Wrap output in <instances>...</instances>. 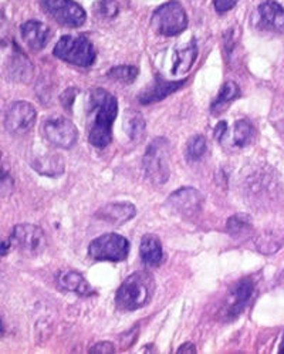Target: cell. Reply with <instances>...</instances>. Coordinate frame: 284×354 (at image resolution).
<instances>
[{
    "instance_id": "cell-1",
    "label": "cell",
    "mask_w": 284,
    "mask_h": 354,
    "mask_svg": "<svg viewBox=\"0 0 284 354\" xmlns=\"http://www.w3.org/2000/svg\"><path fill=\"white\" fill-rule=\"evenodd\" d=\"M91 127H90V142L104 148L111 142L112 124L118 114L117 99L108 91L97 88L91 92Z\"/></svg>"
},
{
    "instance_id": "cell-2",
    "label": "cell",
    "mask_w": 284,
    "mask_h": 354,
    "mask_svg": "<svg viewBox=\"0 0 284 354\" xmlns=\"http://www.w3.org/2000/svg\"><path fill=\"white\" fill-rule=\"evenodd\" d=\"M154 288V279L146 272H137L128 276L116 294L118 309L132 312L144 307L153 297Z\"/></svg>"
},
{
    "instance_id": "cell-3",
    "label": "cell",
    "mask_w": 284,
    "mask_h": 354,
    "mask_svg": "<svg viewBox=\"0 0 284 354\" xmlns=\"http://www.w3.org/2000/svg\"><path fill=\"white\" fill-rule=\"evenodd\" d=\"M170 150L166 138L158 137L149 144L142 158V166L146 178L155 184L164 185L169 179Z\"/></svg>"
},
{
    "instance_id": "cell-4",
    "label": "cell",
    "mask_w": 284,
    "mask_h": 354,
    "mask_svg": "<svg viewBox=\"0 0 284 354\" xmlns=\"http://www.w3.org/2000/svg\"><path fill=\"white\" fill-rule=\"evenodd\" d=\"M53 53L60 60L80 67H90L97 58L96 49L84 36H63Z\"/></svg>"
},
{
    "instance_id": "cell-5",
    "label": "cell",
    "mask_w": 284,
    "mask_h": 354,
    "mask_svg": "<svg viewBox=\"0 0 284 354\" xmlns=\"http://www.w3.org/2000/svg\"><path fill=\"white\" fill-rule=\"evenodd\" d=\"M151 23L157 33L172 37L181 34L188 27V16L179 2L170 0L154 12Z\"/></svg>"
},
{
    "instance_id": "cell-6",
    "label": "cell",
    "mask_w": 284,
    "mask_h": 354,
    "mask_svg": "<svg viewBox=\"0 0 284 354\" xmlns=\"http://www.w3.org/2000/svg\"><path fill=\"white\" fill-rule=\"evenodd\" d=\"M129 253V242L117 233H105L94 239L88 246V255L96 260L120 262Z\"/></svg>"
},
{
    "instance_id": "cell-7",
    "label": "cell",
    "mask_w": 284,
    "mask_h": 354,
    "mask_svg": "<svg viewBox=\"0 0 284 354\" xmlns=\"http://www.w3.org/2000/svg\"><path fill=\"white\" fill-rule=\"evenodd\" d=\"M44 12L57 23L67 27H80L86 23V12L73 0H40Z\"/></svg>"
},
{
    "instance_id": "cell-8",
    "label": "cell",
    "mask_w": 284,
    "mask_h": 354,
    "mask_svg": "<svg viewBox=\"0 0 284 354\" xmlns=\"http://www.w3.org/2000/svg\"><path fill=\"white\" fill-rule=\"evenodd\" d=\"M12 244L26 256L40 255L46 248V236L42 228L31 223H21L13 228Z\"/></svg>"
},
{
    "instance_id": "cell-9",
    "label": "cell",
    "mask_w": 284,
    "mask_h": 354,
    "mask_svg": "<svg viewBox=\"0 0 284 354\" xmlns=\"http://www.w3.org/2000/svg\"><path fill=\"white\" fill-rule=\"evenodd\" d=\"M255 285L250 279H242L227 294L220 310V319L224 322H232L240 316L252 299Z\"/></svg>"
},
{
    "instance_id": "cell-10",
    "label": "cell",
    "mask_w": 284,
    "mask_h": 354,
    "mask_svg": "<svg viewBox=\"0 0 284 354\" xmlns=\"http://www.w3.org/2000/svg\"><path fill=\"white\" fill-rule=\"evenodd\" d=\"M43 134L46 140L57 148H71L79 138L77 127L64 117H53L43 124Z\"/></svg>"
},
{
    "instance_id": "cell-11",
    "label": "cell",
    "mask_w": 284,
    "mask_h": 354,
    "mask_svg": "<svg viewBox=\"0 0 284 354\" xmlns=\"http://www.w3.org/2000/svg\"><path fill=\"white\" fill-rule=\"evenodd\" d=\"M36 110L30 103H13L5 117V127L13 136H23L36 124Z\"/></svg>"
},
{
    "instance_id": "cell-12",
    "label": "cell",
    "mask_w": 284,
    "mask_h": 354,
    "mask_svg": "<svg viewBox=\"0 0 284 354\" xmlns=\"http://www.w3.org/2000/svg\"><path fill=\"white\" fill-rule=\"evenodd\" d=\"M168 207L183 218H194L202 210L203 195L192 186H183L169 195Z\"/></svg>"
},
{
    "instance_id": "cell-13",
    "label": "cell",
    "mask_w": 284,
    "mask_h": 354,
    "mask_svg": "<svg viewBox=\"0 0 284 354\" xmlns=\"http://www.w3.org/2000/svg\"><path fill=\"white\" fill-rule=\"evenodd\" d=\"M22 39L30 47L31 50H43L47 43L50 42L51 37V30L47 25L37 22V21H30L22 25L21 27Z\"/></svg>"
},
{
    "instance_id": "cell-14",
    "label": "cell",
    "mask_w": 284,
    "mask_h": 354,
    "mask_svg": "<svg viewBox=\"0 0 284 354\" xmlns=\"http://www.w3.org/2000/svg\"><path fill=\"white\" fill-rule=\"evenodd\" d=\"M137 210L132 203L118 202V203H108L105 207L100 208L96 216L104 222L111 223V225H122L135 216Z\"/></svg>"
},
{
    "instance_id": "cell-15",
    "label": "cell",
    "mask_w": 284,
    "mask_h": 354,
    "mask_svg": "<svg viewBox=\"0 0 284 354\" xmlns=\"http://www.w3.org/2000/svg\"><path fill=\"white\" fill-rule=\"evenodd\" d=\"M183 84H185V80L168 81V80H164L161 76H157L154 84L148 87L144 92H141L140 103L146 105V104H153V103L161 101L165 97L172 94V92H175L177 90H179Z\"/></svg>"
},
{
    "instance_id": "cell-16",
    "label": "cell",
    "mask_w": 284,
    "mask_h": 354,
    "mask_svg": "<svg viewBox=\"0 0 284 354\" xmlns=\"http://www.w3.org/2000/svg\"><path fill=\"white\" fill-rule=\"evenodd\" d=\"M259 17H260V25L272 31L284 33V9L269 0V2H264L259 6Z\"/></svg>"
},
{
    "instance_id": "cell-17",
    "label": "cell",
    "mask_w": 284,
    "mask_h": 354,
    "mask_svg": "<svg viewBox=\"0 0 284 354\" xmlns=\"http://www.w3.org/2000/svg\"><path fill=\"white\" fill-rule=\"evenodd\" d=\"M31 168L46 177H60L64 173V160L53 153L36 155L30 161Z\"/></svg>"
},
{
    "instance_id": "cell-18",
    "label": "cell",
    "mask_w": 284,
    "mask_h": 354,
    "mask_svg": "<svg viewBox=\"0 0 284 354\" xmlns=\"http://www.w3.org/2000/svg\"><path fill=\"white\" fill-rule=\"evenodd\" d=\"M31 74H33V66L30 60L17 49L8 63V76L14 81L26 83L31 79Z\"/></svg>"
},
{
    "instance_id": "cell-19",
    "label": "cell",
    "mask_w": 284,
    "mask_h": 354,
    "mask_svg": "<svg viewBox=\"0 0 284 354\" xmlns=\"http://www.w3.org/2000/svg\"><path fill=\"white\" fill-rule=\"evenodd\" d=\"M57 282H59L60 288L73 293H77L80 296H91L94 294V290L91 285L86 281L84 276L79 272L74 270H66L62 272L57 277Z\"/></svg>"
},
{
    "instance_id": "cell-20",
    "label": "cell",
    "mask_w": 284,
    "mask_h": 354,
    "mask_svg": "<svg viewBox=\"0 0 284 354\" xmlns=\"http://www.w3.org/2000/svg\"><path fill=\"white\" fill-rule=\"evenodd\" d=\"M141 259L144 260V264L146 266H158L162 259H164V252H162V245L157 236L154 235H145L141 240V248H140Z\"/></svg>"
},
{
    "instance_id": "cell-21",
    "label": "cell",
    "mask_w": 284,
    "mask_h": 354,
    "mask_svg": "<svg viewBox=\"0 0 284 354\" xmlns=\"http://www.w3.org/2000/svg\"><path fill=\"white\" fill-rule=\"evenodd\" d=\"M198 55V46L195 40H191V43L186 45L183 49H178L175 51V59L172 66L174 74H185L192 67V64L196 60Z\"/></svg>"
},
{
    "instance_id": "cell-22",
    "label": "cell",
    "mask_w": 284,
    "mask_h": 354,
    "mask_svg": "<svg viewBox=\"0 0 284 354\" xmlns=\"http://www.w3.org/2000/svg\"><path fill=\"white\" fill-rule=\"evenodd\" d=\"M226 231L231 236L240 238V239L249 238L255 232L252 219L244 214H236L231 216L229 220H227Z\"/></svg>"
},
{
    "instance_id": "cell-23",
    "label": "cell",
    "mask_w": 284,
    "mask_h": 354,
    "mask_svg": "<svg viewBox=\"0 0 284 354\" xmlns=\"http://www.w3.org/2000/svg\"><path fill=\"white\" fill-rule=\"evenodd\" d=\"M255 244L259 252L264 255H273L277 251H280L281 246L284 245V233H279L273 231L259 233Z\"/></svg>"
},
{
    "instance_id": "cell-24",
    "label": "cell",
    "mask_w": 284,
    "mask_h": 354,
    "mask_svg": "<svg viewBox=\"0 0 284 354\" xmlns=\"http://www.w3.org/2000/svg\"><path fill=\"white\" fill-rule=\"evenodd\" d=\"M256 136V128L248 118L237 120L233 125V144L236 147H246L249 145Z\"/></svg>"
},
{
    "instance_id": "cell-25",
    "label": "cell",
    "mask_w": 284,
    "mask_h": 354,
    "mask_svg": "<svg viewBox=\"0 0 284 354\" xmlns=\"http://www.w3.org/2000/svg\"><path fill=\"white\" fill-rule=\"evenodd\" d=\"M240 96V90L239 86L235 81H226L219 92L218 99L215 100V103L212 104V111L216 114L219 111H222L227 104L232 103L233 100H236Z\"/></svg>"
},
{
    "instance_id": "cell-26",
    "label": "cell",
    "mask_w": 284,
    "mask_h": 354,
    "mask_svg": "<svg viewBox=\"0 0 284 354\" xmlns=\"http://www.w3.org/2000/svg\"><path fill=\"white\" fill-rule=\"evenodd\" d=\"M138 76V68L134 66H118L108 71V77L117 83L131 84L134 83Z\"/></svg>"
},
{
    "instance_id": "cell-27",
    "label": "cell",
    "mask_w": 284,
    "mask_h": 354,
    "mask_svg": "<svg viewBox=\"0 0 284 354\" xmlns=\"http://www.w3.org/2000/svg\"><path fill=\"white\" fill-rule=\"evenodd\" d=\"M206 150H207L206 138L203 136H195L186 144V160L189 162L199 161L206 154Z\"/></svg>"
},
{
    "instance_id": "cell-28",
    "label": "cell",
    "mask_w": 284,
    "mask_h": 354,
    "mask_svg": "<svg viewBox=\"0 0 284 354\" xmlns=\"http://www.w3.org/2000/svg\"><path fill=\"white\" fill-rule=\"evenodd\" d=\"M125 131L131 140L138 141L141 137H144L145 133L144 118L138 113H132L131 118L127 117L125 120Z\"/></svg>"
},
{
    "instance_id": "cell-29",
    "label": "cell",
    "mask_w": 284,
    "mask_h": 354,
    "mask_svg": "<svg viewBox=\"0 0 284 354\" xmlns=\"http://www.w3.org/2000/svg\"><path fill=\"white\" fill-rule=\"evenodd\" d=\"M14 179L12 174V165L8 160V157L0 153V191H8L13 190Z\"/></svg>"
},
{
    "instance_id": "cell-30",
    "label": "cell",
    "mask_w": 284,
    "mask_h": 354,
    "mask_svg": "<svg viewBox=\"0 0 284 354\" xmlns=\"http://www.w3.org/2000/svg\"><path fill=\"white\" fill-rule=\"evenodd\" d=\"M96 10L100 16L103 17H114L118 13V6L116 3V0H100L96 5Z\"/></svg>"
},
{
    "instance_id": "cell-31",
    "label": "cell",
    "mask_w": 284,
    "mask_h": 354,
    "mask_svg": "<svg viewBox=\"0 0 284 354\" xmlns=\"http://www.w3.org/2000/svg\"><path fill=\"white\" fill-rule=\"evenodd\" d=\"M237 2L239 0H214V5L219 13H226L232 10L237 5Z\"/></svg>"
},
{
    "instance_id": "cell-32",
    "label": "cell",
    "mask_w": 284,
    "mask_h": 354,
    "mask_svg": "<svg viewBox=\"0 0 284 354\" xmlns=\"http://www.w3.org/2000/svg\"><path fill=\"white\" fill-rule=\"evenodd\" d=\"M9 39V26L5 14L0 12V46H5Z\"/></svg>"
},
{
    "instance_id": "cell-33",
    "label": "cell",
    "mask_w": 284,
    "mask_h": 354,
    "mask_svg": "<svg viewBox=\"0 0 284 354\" xmlns=\"http://www.w3.org/2000/svg\"><path fill=\"white\" fill-rule=\"evenodd\" d=\"M90 353H103V354H112L116 353V347H114L112 343L109 342H100L97 344H94L91 349H90Z\"/></svg>"
},
{
    "instance_id": "cell-34",
    "label": "cell",
    "mask_w": 284,
    "mask_h": 354,
    "mask_svg": "<svg viewBox=\"0 0 284 354\" xmlns=\"http://www.w3.org/2000/svg\"><path fill=\"white\" fill-rule=\"evenodd\" d=\"M75 96H77V90H75V88H68V90H66V91L63 92L62 103H63V105H64L67 110L71 108V105H73V103H74V100H75Z\"/></svg>"
},
{
    "instance_id": "cell-35",
    "label": "cell",
    "mask_w": 284,
    "mask_h": 354,
    "mask_svg": "<svg viewBox=\"0 0 284 354\" xmlns=\"http://www.w3.org/2000/svg\"><path fill=\"white\" fill-rule=\"evenodd\" d=\"M12 245H13L12 239L3 238L2 235H0V256H6L10 252Z\"/></svg>"
},
{
    "instance_id": "cell-36",
    "label": "cell",
    "mask_w": 284,
    "mask_h": 354,
    "mask_svg": "<svg viewBox=\"0 0 284 354\" xmlns=\"http://www.w3.org/2000/svg\"><path fill=\"white\" fill-rule=\"evenodd\" d=\"M177 353H178V354H185V353L195 354V353H196V347H195V344H192V343H185V344H182V346L177 350Z\"/></svg>"
},
{
    "instance_id": "cell-37",
    "label": "cell",
    "mask_w": 284,
    "mask_h": 354,
    "mask_svg": "<svg viewBox=\"0 0 284 354\" xmlns=\"http://www.w3.org/2000/svg\"><path fill=\"white\" fill-rule=\"evenodd\" d=\"M226 128H227V124H226L224 121H220V123L216 125V128H215V136H216L218 140H222V137H223L224 133H226Z\"/></svg>"
},
{
    "instance_id": "cell-38",
    "label": "cell",
    "mask_w": 284,
    "mask_h": 354,
    "mask_svg": "<svg viewBox=\"0 0 284 354\" xmlns=\"http://www.w3.org/2000/svg\"><path fill=\"white\" fill-rule=\"evenodd\" d=\"M279 353H280V354H284V336H283V340H281V343H280Z\"/></svg>"
}]
</instances>
